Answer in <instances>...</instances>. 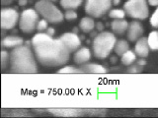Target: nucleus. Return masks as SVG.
Returning a JSON list of instances; mask_svg holds the SVG:
<instances>
[{"label":"nucleus","instance_id":"8","mask_svg":"<svg viewBox=\"0 0 158 118\" xmlns=\"http://www.w3.org/2000/svg\"><path fill=\"white\" fill-rule=\"evenodd\" d=\"M20 14L15 8L3 7L0 10V27L4 31L14 29L19 23Z\"/></svg>","mask_w":158,"mask_h":118},{"label":"nucleus","instance_id":"25","mask_svg":"<svg viewBox=\"0 0 158 118\" xmlns=\"http://www.w3.org/2000/svg\"><path fill=\"white\" fill-rule=\"evenodd\" d=\"M78 17L77 13L75 12V10L74 9H67L65 10V12H64V19L66 20V21H74V20H76Z\"/></svg>","mask_w":158,"mask_h":118},{"label":"nucleus","instance_id":"23","mask_svg":"<svg viewBox=\"0 0 158 118\" xmlns=\"http://www.w3.org/2000/svg\"><path fill=\"white\" fill-rule=\"evenodd\" d=\"M57 72L59 74H79L82 73V70L80 67L78 68L74 65H63Z\"/></svg>","mask_w":158,"mask_h":118},{"label":"nucleus","instance_id":"13","mask_svg":"<svg viewBox=\"0 0 158 118\" xmlns=\"http://www.w3.org/2000/svg\"><path fill=\"white\" fill-rule=\"evenodd\" d=\"M135 52L139 58H145L148 56L149 51L151 50L147 42V37H141L139 39H137L135 44Z\"/></svg>","mask_w":158,"mask_h":118},{"label":"nucleus","instance_id":"31","mask_svg":"<svg viewBox=\"0 0 158 118\" xmlns=\"http://www.w3.org/2000/svg\"><path fill=\"white\" fill-rule=\"evenodd\" d=\"M136 64L143 68V67L145 66L146 61H145V59H144V58H140V59H137V60H136Z\"/></svg>","mask_w":158,"mask_h":118},{"label":"nucleus","instance_id":"30","mask_svg":"<svg viewBox=\"0 0 158 118\" xmlns=\"http://www.w3.org/2000/svg\"><path fill=\"white\" fill-rule=\"evenodd\" d=\"M95 28H96V30L99 33H101V32L104 31V24L102 22H98V23H96Z\"/></svg>","mask_w":158,"mask_h":118},{"label":"nucleus","instance_id":"21","mask_svg":"<svg viewBox=\"0 0 158 118\" xmlns=\"http://www.w3.org/2000/svg\"><path fill=\"white\" fill-rule=\"evenodd\" d=\"M147 42L151 50H158V30H154L149 33L147 37Z\"/></svg>","mask_w":158,"mask_h":118},{"label":"nucleus","instance_id":"4","mask_svg":"<svg viewBox=\"0 0 158 118\" xmlns=\"http://www.w3.org/2000/svg\"><path fill=\"white\" fill-rule=\"evenodd\" d=\"M35 9L43 19H46L49 24H59L63 21L64 14L56 4L49 0H39L35 4Z\"/></svg>","mask_w":158,"mask_h":118},{"label":"nucleus","instance_id":"9","mask_svg":"<svg viewBox=\"0 0 158 118\" xmlns=\"http://www.w3.org/2000/svg\"><path fill=\"white\" fill-rule=\"evenodd\" d=\"M59 39L63 42L64 45L66 46V48L69 50V52H75L78 48L81 47V39L79 37V36L76 33L73 32H67L62 33Z\"/></svg>","mask_w":158,"mask_h":118},{"label":"nucleus","instance_id":"24","mask_svg":"<svg viewBox=\"0 0 158 118\" xmlns=\"http://www.w3.org/2000/svg\"><path fill=\"white\" fill-rule=\"evenodd\" d=\"M10 62V53L6 50H1L0 52V63H1V69L5 70Z\"/></svg>","mask_w":158,"mask_h":118},{"label":"nucleus","instance_id":"19","mask_svg":"<svg viewBox=\"0 0 158 118\" xmlns=\"http://www.w3.org/2000/svg\"><path fill=\"white\" fill-rule=\"evenodd\" d=\"M128 49H130V44H128L127 41H126V39H118L115 44L114 51L118 56H122Z\"/></svg>","mask_w":158,"mask_h":118},{"label":"nucleus","instance_id":"6","mask_svg":"<svg viewBox=\"0 0 158 118\" xmlns=\"http://www.w3.org/2000/svg\"><path fill=\"white\" fill-rule=\"evenodd\" d=\"M40 20V15L36 9L27 8L20 13L19 18V28L24 33H33L37 31V25Z\"/></svg>","mask_w":158,"mask_h":118},{"label":"nucleus","instance_id":"29","mask_svg":"<svg viewBox=\"0 0 158 118\" xmlns=\"http://www.w3.org/2000/svg\"><path fill=\"white\" fill-rule=\"evenodd\" d=\"M44 33H47L48 36H51V37H53L54 34H56V29L52 28V27H48L47 29V31L44 32Z\"/></svg>","mask_w":158,"mask_h":118},{"label":"nucleus","instance_id":"12","mask_svg":"<svg viewBox=\"0 0 158 118\" xmlns=\"http://www.w3.org/2000/svg\"><path fill=\"white\" fill-rule=\"evenodd\" d=\"M92 50L89 47L81 46L73 53V60L77 65H83V64L88 63L92 57Z\"/></svg>","mask_w":158,"mask_h":118},{"label":"nucleus","instance_id":"17","mask_svg":"<svg viewBox=\"0 0 158 118\" xmlns=\"http://www.w3.org/2000/svg\"><path fill=\"white\" fill-rule=\"evenodd\" d=\"M95 26L96 23L94 21V18L89 16V15L83 17L80 20V23H79V29L85 33H90L91 32H93L94 29H95Z\"/></svg>","mask_w":158,"mask_h":118},{"label":"nucleus","instance_id":"16","mask_svg":"<svg viewBox=\"0 0 158 118\" xmlns=\"http://www.w3.org/2000/svg\"><path fill=\"white\" fill-rule=\"evenodd\" d=\"M24 44V39L19 36H6L1 41V45L5 48H16L18 46H21Z\"/></svg>","mask_w":158,"mask_h":118},{"label":"nucleus","instance_id":"35","mask_svg":"<svg viewBox=\"0 0 158 118\" xmlns=\"http://www.w3.org/2000/svg\"><path fill=\"white\" fill-rule=\"evenodd\" d=\"M112 3H113L114 6H118V5H120L121 0H112Z\"/></svg>","mask_w":158,"mask_h":118},{"label":"nucleus","instance_id":"33","mask_svg":"<svg viewBox=\"0 0 158 118\" xmlns=\"http://www.w3.org/2000/svg\"><path fill=\"white\" fill-rule=\"evenodd\" d=\"M148 3H149V5H151V6H158V0H147Z\"/></svg>","mask_w":158,"mask_h":118},{"label":"nucleus","instance_id":"3","mask_svg":"<svg viewBox=\"0 0 158 118\" xmlns=\"http://www.w3.org/2000/svg\"><path fill=\"white\" fill-rule=\"evenodd\" d=\"M117 41L116 34L113 32L103 31L97 33V36L93 38L92 41L93 55L100 60L108 58L112 51H114Z\"/></svg>","mask_w":158,"mask_h":118},{"label":"nucleus","instance_id":"11","mask_svg":"<svg viewBox=\"0 0 158 118\" xmlns=\"http://www.w3.org/2000/svg\"><path fill=\"white\" fill-rule=\"evenodd\" d=\"M48 111L53 115L61 117H76L87 114V110L78 109V108H52Z\"/></svg>","mask_w":158,"mask_h":118},{"label":"nucleus","instance_id":"28","mask_svg":"<svg viewBox=\"0 0 158 118\" xmlns=\"http://www.w3.org/2000/svg\"><path fill=\"white\" fill-rule=\"evenodd\" d=\"M142 67H140L139 65H137V64H132V65H131V67L128 68V72L130 73H138L141 71Z\"/></svg>","mask_w":158,"mask_h":118},{"label":"nucleus","instance_id":"22","mask_svg":"<svg viewBox=\"0 0 158 118\" xmlns=\"http://www.w3.org/2000/svg\"><path fill=\"white\" fill-rule=\"evenodd\" d=\"M109 17L111 19H125V17L127 16V13L125 11V9H121V8H114L111 9L110 11L108 12Z\"/></svg>","mask_w":158,"mask_h":118},{"label":"nucleus","instance_id":"26","mask_svg":"<svg viewBox=\"0 0 158 118\" xmlns=\"http://www.w3.org/2000/svg\"><path fill=\"white\" fill-rule=\"evenodd\" d=\"M48 28V22L46 19H41L39 20L38 25H37V31L38 33H44L47 31V29Z\"/></svg>","mask_w":158,"mask_h":118},{"label":"nucleus","instance_id":"27","mask_svg":"<svg viewBox=\"0 0 158 118\" xmlns=\"http://www.w3.org/2000/svg\"><path fill=\"white\" fill-rule=\"evenodd\" d=\"M149 23L151 25L152 28L154 29H158V6L155 9V11L152 13L151 17L149 19Z\"/></svg>","mask_w":158,"mask_h":118},{"label":"nucleus","instance_id":"5","mask_svg":"<svg viewBox=\"0 0 158 118\" xmlns=\"http://www.w3.org/2000/svg\"><path fill=\"white\" fill-rule=\"evenodd\" d=\"M127 15L133 20L144 21L149 17V3L147 0H127L123 4Z\"/></svg>","mask_w":158,"mask_h":118},{"label":"nucleus","instance_id":"10","mask_svg":"<svg viewBox=\"0 0 158 118\" xmlns=\"http://www.w3.org/2000/svg\"><path fill=\"white\" fill-rule=\"evenodd\" d=\"M143 33H144V30H143L142 24L138 20H133L128 25L127 37L130 41L135 42L143 36Z\"/></svg>","mask_w":158,"mask_h":118},{"label":"nucleus","instance_id":"14","mask_svg":"<svg viewBox=\"0 0 158 118\" xmlns=\"http://www.w3.org/2000/svg\"><path fill=\"white\" fill-rule=\"evenodd\" d=\"M81 70L84 74H105L107 73V69L105 66L101 65L99 63L88 62L81 65Z\"/></svg>","mask_w":158,"mask_h":118},{"label":"nucleus","instance_id":"7","mask_svg":"<svg viewBox=\"0 0 158 118\" xmlns=\"http://www.w3.org/2000/svg\"><path fill=\"white\" fill-rule=\"evenodd\" d=\"M112 0H85L84 10L93 18H101L112 9Z\"/></svg>","mask_w":158,"mask_h":118},{"label":"nucleus","instance_id":"32","mask_svg":"<svg viewBox=\"0 0 158 118\" xmlns=\"http://www.w3.org/2000/svg\"><path fill=\"white\" fill-rule=\"evenodd\" d=\"M13 2V0H1V4L3 6H8Z\"/></svg>","mask_w":158,"mask_h":118},{"label":"nucleus","instance_id":"18","mask_svg":"<svg viewBox=\"0 0 158 118\" xmlns=\"http://www.w3.org/2000/svg\"><path fill=\"white\" fill-rule=\"evenodd\" d=\"M137 60V55L135 52V50H131L128 49L127 52H125L121 56V62L125 66H131L132 64H135Z\"/></svg>","mask_w":158,"mask_h":118},{"label":"nucleus","instance_id":"37","mask_svg":"<svg viewBox=\"0 0 158 118\" xmlns=\"http://www.w3.org/2000/svg\"><path fill=\"white\" fill-rule=\"evenodd\" d=\"M49 1H52V2H54V1H57V0H49Z\"/></svg>","mask_w":158,"mask_h":118},{"label":"nucleus","instance_id":"1","mask_svg":"<svg viewBox=\"0 0 158 118\" xmlns=\"http://www.w3.org/2000/svg\"><path fill=\"white\" fill-rule=\"evenodd\" d=\"M31 42L38 62L44 67H61L70 58V52L59 37L54 38L47 33H38Z\"/></svg>","mask_w":158,"mask_h":118},{"label":"nucleus","instance_id":"2","mask_svg":"<svg viewBox=\"0 0 158 118\" xmlns=\"http://www.w3.org/2000/svg\"><path fill=\"white\" fill-rule=\"evenodd\" d=\"M9 64L13 73L34 74L38 72V60L35 52L26 44L12 49Z\"/></svg>","mask_w":158,"mask_h":118},{"label":"nucleus","instance_id":"15","mask_svg":"<svg viewBox=\"0 0 158 118\" xmlns=\"http://www.w3.org/2000/svg\"><path fill=\"white\" fill-rule=\"evenodd\" d=\"M128 23L127 20L125 19H116V20H113L112 23H111V29H112V32L118 34V36H122V34H125L127 32V29H128Z\"/></svg>","mask_w":158,"mask_h":118},{"label":"nucleus","instance_id":"34","mask_svg":"<svg viewBox=\"0 0 158 118\" xmlns=\"http://www.w3.org/2000/svg\"><path fill=\"white\" fill-rule=\"evenodd\" d=\"M18 4L20 6H25L28 4V0H18Z\"/></svg>","mask_w":158,"mask_h":118},{"label":"nucleus","instance_id":"36","mask_svg":"<svg viewBox=\"0 0 158 118\" xmlns=\"http://www.w3.org/2000/svg\"><path fill=\"white\" fill-rule=\"evenodd\" d=\"M111 62L116 63V62H117V58H116L115 56H112V57H111Z\"/></svg>","mask_w":158,"mask_h":118},{"label":"nucleus","instance_id":"20","mask_svg":"<svg viewBox=\"0 0 158 118\" xmlns=\"http://www.w3.org/2000/svg\"><path fill=\"white\" fill-rule=\"evenodd\" d=\"M84 0H59V4L64 9H77L82 5Z\"/></svg>","mask_w":158,"mask_h":118}]
</instances>
